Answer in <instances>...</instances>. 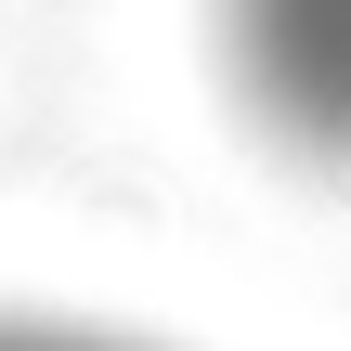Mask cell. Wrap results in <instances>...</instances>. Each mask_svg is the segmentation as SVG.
<instances>
[{
	"instance_id": "1",
	"label": "cell",
	"mask_w": 351,
	"mask_h": 351,
	"mask_svg": "<svg viewBox=\"0 0 351 351\" xmlns=\"http://www.w3.org/2000/svg\"><path fill=\"white\" fill-rule=\"evenodd\" d=\"M0 351H130V339H78V326H0Z\"/></svg>"
}]
</instances>
